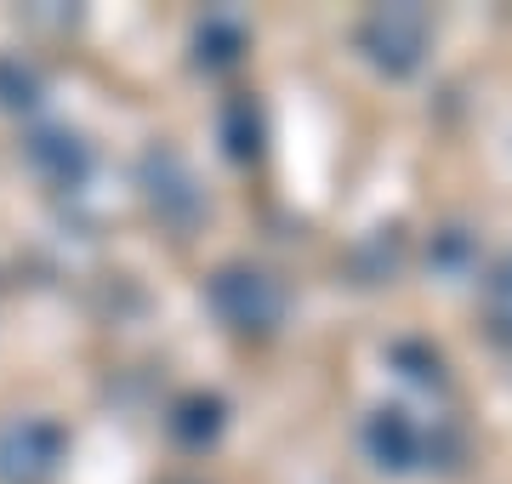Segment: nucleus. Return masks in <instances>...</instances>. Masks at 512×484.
I'll use <instances>...</instances> for the list:
<instances>
[{
	"mask_svg": "<svg viewBox=\"0 0 512 484\" xmlns=\"http://www.w3.org/2000/svg\"><path fill=\"white\" fill-rule=\"evenodd\" d=\"M427 35H433L427 12H416V6H382V12H370L365 18L359 46L370 52L376 69H387V75H410V69L421 63V52H427Z\"/></svg>",
	"mask_w": 512,
	"mask_h": 484,
	"instance_id": "1",
	"label": "nucleus"
},
{
	"mask_svg": "<svg viewBox=\"0 0 512 484\" xmlns=\"http://www.w3.org/2000/svg\"><path fill=\"white\" fill-rule=\"evenodd\" d=\"M211 302H217V314L234 331H268L285 314V297H279V285L262 268H222L211 280Z\"/></svg>",
	"mask_w": 512,
	"mask_h": 484,
	"instance_id": "2",
	"label": "nucleus"
},
{
	"mask_svg": "<svg viewBox=\"0 0 512 484\" xmlns=\"http://www.w3.org/2000/svg\"><path fill=\"white\" fill-rule=\"evenodd\" d=\"M57 450H63L57 428H46V422H12V428L0 433V479L6 484L46 479L57 467Z\"/></svg>",
	"mask_w": 512,
	"mask_h": 484,
	"instance_id": "3",
	"label": "nucleus"
},
{
	"mask_svg": "<svg viewBox=\"0 0 512 484\" xmlns=\"http://www.w3.org/2000/svg\"><path fill=\"white\" fill-rule=\"evenodd\" d=\"M365 445L370 456L382 467H393V473H410V467L421 462V428L410 422V410H376L365 428Z\"/></svg>",
	"mask_w": 512,
	"mask_h": 484,
	"instance_id": "4",
	"label": "nucleus"
},
{
	"mask_svg": "<svg viewBox=\"0 0 512 484\" xmlns=\"http://www.w3.org/2000/svg\"><path fill=\"white\" fill-rule=\"evenodd\" d=\"M484 314H490V331L512 348V251L495 262L490 280H484Z\"/></svg>",
	"mask_w": 512,
	"mask_h": 484,
	"instance_id": "5",
	"label": "nucleus"
}]
</instances>
